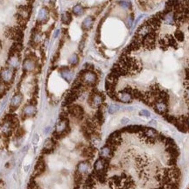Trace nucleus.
<instances>
[{
	"instance_id": "f257e3e1",
	"label": "nucleus",
	"mask_w": 189,
	"mask_h": 189,
	"mask_svg": "<svg viewBox=\"0 0 189 189\" xmlns=\"http://www.w3.org/2000/svg\"><path fill=\"white\" fill-rule=\"evenodd\" d=\"M80 81L83 84L92 86V85L95 84V82L97 81V75L93 71L85 70L82 73Z\"/></svg>"
},
{
	"instance_id": "f03ea898",
	"label": "nucleus",
	"mask_w": 189,
	"mask_h": 189,
	"mask_svg": "<svg viewBox=\"0 0 189 189\" xmlns=\"http://www.w3.org/2000/svg\"><path fill=\"white\" fill-rule=\"evenodd\" d=\"M68 129H69V121L67 118H63L57 123L53 135L55 137L61 138L68 131Z\"/></svg>"
},
{
	"instance_id": "7ed1b4c3",
	"label": "nucleus",
	"mask_w": 189,
	"mask_h": 189,
	"mask_svg": "<svg viewBox=\"0 0 189 189\" xmlns=\"http://www.w3.org/2000/svg\"><path fill=\"white\" fill-rule=\"evenodd\" d=\"M0 78L6 84H10L12 82L14 78V70L11 68H4L0 70Z\"/></svg>"
},
{
	"instance_id": "20e7f679",
	"label": "nucleus",
	"mask_w": 189,
	"mask_h": 189,
	"mask_svg": "<svg viewBox=\"0 0 189 189\" xmlns=\"http://www.w3.org/2000/svg\"><path fill=\"white\" fill-rule=\"evenodd\" d=\"M6 33V36L12 40H20L22 38H23V33H22V31L20 30V28L19 27H12V28H8L5 32Z\"/></svg>"
},
{
	"instance_id": "39448f33",
	"label": "nucleus",
	"mask_w": 189,
	"mask_h": 189,
	"mask_svg": "<svg viewBox=\"0 0 189 189\" xmlns=\"http://www.w3.org/2000/svg\"><path fill=\"white\" fill-rule=\"evenodd\" d=\"M107 167L108 161L106 160V159L103 158H99L98 159H96L94 164V172L97 173H104V171L107 169Z\"/></svg>"
},
{
	"instance_id": "423d86ee",
	"label": "nucleus",
	"mask_w": 189,
	"mask_h": 189,
	"mask_svg": "<svg viewBox=\"0 0 189 189\" xmlns=\"http://www.w3.org/2000/svg\"><path fill=\"white\" fill-rule=\"evenodd\" d=\"M22 101H23V95L20 93H17V94H14L11 100V104H10L11 110L13 111L16 109H18L19 107V105L21 104Z\"/></svg>"
},
{
	"instance_id": "0eeeda50",
	"label": "nucleus",
	"mask_w": 189,
	"mask_h": 189,
	"mask_svg": "<svg viewBox=\"0 0 189 189\" xmlns=\"http://www.w3.org/2000/svg\"><path fill=\"white\" fill-rule=\"evenodd\" d=\"M103 102V96L99 93H94L90 96L89 103L91 107L93 108H98L100 107Z\"/></svg>"
},
{
	"instance_id": "6e6552de",
	"label": "nucleus",
	"mask_w": 189,
	"mask_h": 189,
	"mask_svg": "<svg viewBox=\"0 0 189 189\" xmlns=\"http://www.w3.org/2000/svg\"><path fill=\"white\" fill-rule=\"evenodd\" d=\"M116 100H118L121 102L123 103H129L132 101V95L130 92H127L125 90H122L117 94Z\"/></svg>"
},
{
	"instance_id": "1a4fd4ad",
	"label": "nucleus",
	"mask_w": 189,
	"mask_h": 189,
	"mask_svg": "<svg viewBox=\"0 0 189 189\" xmlns=\"http://www.w3.org/2000/svg\"><path fill=\"white\" fill-rule=\"evenodd\" d=\"M121 142H122L121 133H120V131H116L109 137L108 145L113 147V146H116V145H118L119 144H121Z\"/></svg>"
},
{
	"instance_id": "9d476101",
	"label": "nucleus",
	"mask_w": 189,
	"mask_h": 189,
	"mask_svg": "<svg viewBox=\"0 0 189 189\" xmlns=\"http://www.w3.org/2000/svg\"><path fill=\"white\" fill-rule=\"evenodd\" d=\"M37 112V109L33 104H27L24 107L23 116L25 118H31L33 117Z\"/></svg>"
},
{
	"instance_id": "9b49d317",
	"label": "nucleus",
	"mask_w": 189,
	"mask_h": 189,
	"mask_svg": "<svg viewBox=\"0 0 189 189\" xmlns=\"http://www.w3.org/2000/svg\"><path fill=\"white\" fill-rule=\"evenodd\" d=\"M70 114L75 118H82L83 116V109L80 105H72L69 109Z\"/></svg>"
},
{
	"instance_id": "f8f14e48",
	"label": "nucleus",
	"mask_w": 189,
	"mask_h": 189,
	"mask_svg": "<svg viewBox=\"0 0 189 189\" xmlns=\"http://www.w3.org/2000/svg\"><path fill=\"white\" fill-rule=\"evenodd\" d=\"M23 69L26 72H32L36 68V63L35 61L31 59V58H26L25 59V61H23Z\"/></svg>"
},
{
	"instance_id": "ddd939ff",
	"label": "nucleus",
	"mask_w": 189,
	"mask_h": 189,
	"mask_svg": "<svg viewBox=\"0 0 189 189\" xmlns=\"http://www.w3.org/2000/svg\"><path fill=\"white\" fill-rule=\"evenodd\" d=\"M155 110L157 113L160 114V115H166L167 114V110H168V107L167 104L163 102H155V107H154Z\"/></svg>"
},
{
	"instance_id": "4468645a",
	"label": "nucleus",
	"mask_w": 189,
	"mask_h": 189,
	"mask_svg": "<svg viewBox=\"0 0 189 189\" xmlns=\"http://www.w3.org/2000/svg\"><path fill=\"white\" fill-rule=\"evenodd\" d=\"M99 154H100L101 158H103V159L110 158L112 156V154H113L112 147L110 146V145H105V146L102 147L100 151H99Z\"/></svg>"
},
{
	"instance_id": "2eb2a0df",
	"label": "nucleus",
	"mask_w": 189,
	"mask_h": 189,
	"mask_svg": "<svg viewBox=\"0 0 189 189\" xmlns=\"http://www.w3.org/2000/svg\"><path fill=\"white\" fill-rule=\"evenodd\" d=\"M90 168V164L89 161H82L77 165V172L82 175L86 174Z\"/></svg>"
},
{
	"instance_id": "dca6fc26",
	"label": "nucleus",
	"mask_w": 189,
	"mask_h": 189,
	"mask_svg": "<svg viewBox=\"0 0 189 189\" xmlns=\"http://www.w3.org/2000/svg\"><path fill=\"white\" fill-rule=\"evenodd\" d=\"M37 19L40 24H44L47 22L48 19V10L47 8H41L39 11Z\"/></svg>"
},
{
	"instance_id": "f3484780",
	"label": "nucleus",
	"mask_w": 189,
	"mask_h": 189,
	"mask_svg": "<svg viewBox=\"0 0 189 189\" xmlns=\"http://www.w3.org/2000/svg\"><path fill=\"white\" fill-rule=\"evenodd\" d=\"M8 65L11 69H17L19 65V57L17 54H11L8 60Z\"/></svg>"
},
{
	"instance_id": "a211bd4d",
	"label": "nucleus",
	"mask_w": 189,
	"mask_h": 189,
	"mask_svg": "<svg viewBox=\"0 0 189 189\" xmlns=\"http://www.w3.org/2000/svg\"><path fill=\"white\" fill-rule=\"evenodd\" d=\"M144 135L148 139H156L159 134H158V131L153 129V128H144Z\"/></svg>"
},
{
	"instance_id": "6ab92c4d",
	"label": "nucleus",
	"mask_w": 189,
	"mask_h": 189,
	"mask_svg": "<svg viewBox=\"0 0 189 189\" xmlns=\"http://www.w3.org/2000/svg\"><path fill=\"white\" fill-rule=\"evenodd\" d=\"M45 171V163L43 160H39L37 165H35V169H34V172L32 175L34 176H39L43 172Z\"/></svg>"
},
{
	"instance_id": "aec40b11",
	"label": "nucleus",
	"mask_w": 189,
	"mask_h": 189,
	"mask_svg": "<svg viewBox=\"0 0 189 189\" xmlns=\"http://www.w3.org/2000/svg\"><path fill=\"white\" fill-rule=\"evenodd\" d=\"M61 75L68 82H70L71 81H72V79H73V76H74L73 73L69 69H67V68H65V69H63L61 70Z\"/></svg>"
},
{
	"instance_id": "412c9836",
	"label": "nucleus",
	"mask_w": 189,
	"mask_h": 189,
	"mask_svg": "<svg viewBox=\"0 0 189 189\" xmlns=\"http://www.w3.org/2000/svg\"><path fill=\"white\" fill-rule=\"evenodd\" d=\"M159 1H161V0H139L140 6L146 7V8H152Z\"/></svg>"
},
{
	"instance_id": "4be33fe9",
	"label": "nucleus",
	"mask_w": 189,
	"mask_h": 189,
	"mask_svg": "<svg viewBox=\"0 0 189 189\" xmlns=\"http://www.w3.org/2000/svg\"><path fill=\"white\" fill-rule=\"evenodd\" d=\"M93 23H94L93 18H92L91 16H89V17H87V18L83 20V22H82V28H83L84 30H89V29L92 27Z\"/></svg>"
},
{
	"instance_id": "5701e85b",
	"label": "nucleus",
	"mask_w": 189,
	"mask_h": 189,
	"mask_svg": "<svg viewBox=\"0 0 189 189\" xmlns=\"http://www.w3.org/2000/svg\"><path fill=\"white\" fill-rule=\"evenodd\" d=\"M141 81L142 82H148L152 80L153 78V74L151 72V71L145 70L143 74H141Z\"/></svg>"
},
{
	"instance_id": "b1692460",
	"label": "nucleus",
	"mask_w": 189,
	"mask_h": 189,
	"mask_svg": "<svg viewBox=\"0 0 189 189\" xmlns=\"http://www.w3.org/2000/svg\"><path fill=\"white\" fill-rule=\"evenodd\" d=\"M71 19H72L71 14L69 12H64L61 15V21H62V23L65 24V25H69V24L70 23Z\"/></svg>"
},
{
	"instance_id": "393cba45",
	"label": "nucleus",
	"mask_w": 189,
	"mask_h": 189,
	"mask_svg": "<svg viewBox=\"0 0 189 189\" xmlns=\"http://www.w3.org/2000/svg\"><path fill=\"white\" fill-rule=\"evenodd\" d=\"M54 147V142L53 140L52 139H47L45 143H44V144H43V148H44V150H52L53 148Z\"/></svg>"
},
{
	"instance_id": "a878e982",
	"label": "nucleus",
	"mask_w": 189,
	"mask_h": 189,
	"mask_svg": "<svg viewBox=\"0 0 189 189\" xmlns=\"http://www.w3.org/2000/svg\"><path fill=\"white\" fill-rule=\"evenodd\" d=\"M84 10L82 8V6L81 4H76L74 8H73V12L74 14H75L76 16H81L83 13Z\"/></svg>"
},
{
	"instance_id": "bb28decb",
	"label": "nucleus",
	"mask_w": 189,
	"mask_h": 189,
	"mask_svg": "<svg viewBox=\"0 0 189 189\" xmlns=\"http://www.w3.org/2000/svg\"><path fill=\"white\" fill-rule=\"evenodd\" d=\"M118 4L123 9H130L131 7V3L130 0H120L118 1Z\"/></svg>"
},
{
	"instance_id": "cd10ccee",
	"label": "nucleus",
	"mask_w": 189,
	"mask_h": 189,
	"mask_svg": "<svg viewBox=\"0 0 189 189\" xmlns=\"http://www.w3.org/2000/svg\"><path fill=\"white\" fill-rule=\"evenodd\" d=\"M121 109V106L118 105V104H111L109 109H108V111L110 114H115L116 112H118V110Z\"/></svg>"
},
{
	"instance_id": "c85d7f7f",
	"label": "nucleus",
	"mask_w": 189,
	"mask_h": 189,
	"mask_svg": "<svg viewBox=\"0 0 189 189\" xmlns=\"http://www.w3.org/2000/svg\"><path fill=\"white\" fill-rule=\"evenodd\" d=\"M78 61H79V58H78V56H77V54H73V55H71L70 58L69 59V63L72 65V66H74V65H76L77 63H78Z\"/></svg>"
},
{
	"instance_id": "c756f323",
	"label": "nucleus",
	"mask_w": 189,
	"mask_h": 189,
	"mask_svg": "<svg viewBox=\"0 0 189 189\" xmlns=\"http://www.w3.org/2000/svg\"><path fill=\"white\" fill-rule=\"evenodd\" d=\"M6 91V83H4L3 81H0V97L5 94Z\"/></svg>"
},
{
	"instance_id": "7c9ffc66",
	"label": "nucleus",
	"mask_w": 189,
	"mask_h": 189,
	"mask_svg": "<svg viewBox=\"0 0 189 189\" xmlns=\"http://www.w3.org/2000/svg\"><path fill=\"white\" fill-rule=\"evenodd\" d=\"M139 116L145 117V118H150L151 117V113H150V111H148L146 110H142L139 111Z\"/></svg>"
},
{
	"instance_id": "2f4dec72",
	"label": "nucleus",
	"mask_w": 189,
	"mask_h": 189,
	"mask_svg": "<svg viewBox=\"0 0 189 189\" xmlns=\"http://www.w3.org/2000/svg\"><path fill=\"white\" fill-rule=\"evenodd\" d=\"M132 22H133V18L131 16V17H129L128 19H127V25H128V28H131V27Z\"/></svg>"
},
{
	"instance_id": "473e14b6",
	"label": "nucleus",
	"mask_w": 189,
	"mask_h": 189,
	"mask_svg": "<svg viewBox=\"0 0 189 189\" xmlns=\"http://www.w3.org/2000/svg\"><path fill=\"white\" fill-rule=\"evenodd\" d=\"M39 141V136L37 135V134H35L34 136H33V138H32V143L33 144H37Z\"/></svg>"
},
{
	"instance_id": "72a5a7b5",
	"label": "nucleus",
	"mask_w": 189,
	"mask_h": 189,
	"mask_svg": "<svg viewBox=\"0 0 189 189\" xmlns=\"http://www.w3.org/2000/svg\"><path fill=\"white\" fill-rule=\"evenodd\" d=\"M129 121H130V120L127 118H123L121 120V123H122V124H127V123H129Z\"/></svg>"
},
{
	"instance_id": "f704fd0d",
	"label": "nucleus",
	"mask_w": 189,
	"mask_h": 189,
	"mask_svg": "<svg viewBox=\"0 0 189 189\" xmlns=\"http://www.w3.org/2000/svg\"><path fill=\"white\" fill-rule=\"evenodd\" d=\"M50 131H51V127H50V126H48V127H47V128L45 129V131H44V133H45V134H48Z\"/></svg>"
},
{
	"instance_id": "c9c22d12",
	"label": "nucleus",
	"mask_w": 189,
	"mask_h": 189,
	"mask_svg": "<svg viewBox=\"0 0 189 189\" xmlns=\"http://www.w3.org/2000/svg\"><path fill=\"white\" fill-rule=\"evenodd\" d=\"M27 2H28V4H29V5H31L33 2H34V0H27Z\"/></svg>"
},
{
	"instance_id": "e433bc0d",
	"label": "nucleus",
	"mask_w": 189,
	"mask_h": 189,
	"mask_svg": "<svg viewBox=\"0 0 189 189\" xmlns=\"http://www.w3.org/2000/svg\"><path fill=\"white\" fill-rule=\"evenodd\" d=\"M187 123H188V129H189V115L188 116V118H187Z\"/></svg>"
},
{
	"instance_id": "4c0bfd02",
	"label": "nucleus",
	"mask_w": 189,
	"mask_h": 189,
	"mask_svg": "<svg viewBox=\"0 0 189 189\" xmlns=\"http://www.w3.org/2000/svg\"><path fill=\"white\" fill-rule=\"evenodd\" d=\"M59 32H60L59 30H57V31H56V32H55V35H54V37H55V38L58 36V34H59Z\"/></svg>"
}]
</instances>
